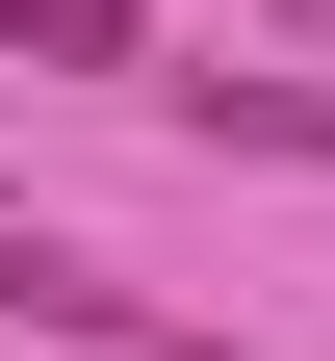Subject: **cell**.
<instances>
[{
  "mask_svg": "<svg viewBox=\"0 0 335 361\" xmlns=\"http://www.w3.org/2000/svg\"><path fill=\"white\" fill-rule=\"evenodd\" d=\"M181 129H207V155H310V180H335V78H181Z\"/></svg>",
  "mask_w": 335,
  "mask_h": 361,
  "instance_id": "cell-1",
  "label": "cell"
},
{
  "mask_svg": "<svg viewBox=\"0 0 335 361\" xmlns=\"http://www.w3.org/2000/svg\"><path fill=\"white\" fill-rule=\"evenodd\" d=\"M0 52H52V78H129V0H0Z\"/></svg>",
  "mask_w": 335,
  "mask_h": 361,
  "instance_id": "cell-2",
  "label": "cell"
},
{
  "mask_svg": "<svg viewBox=\"0 0 335 361\" xmlns=\"http://www.w3.org/2000/svg\"><path fill=\"white\" fill-rule=\"evenodd\" d=\"M284 26H335V0H284Z\"/></svg>",
  "mask_w": 335,
  "mask_h": 361,
  "instance_id": "cell-3",
  "label": "cell"
}]
</instances>
